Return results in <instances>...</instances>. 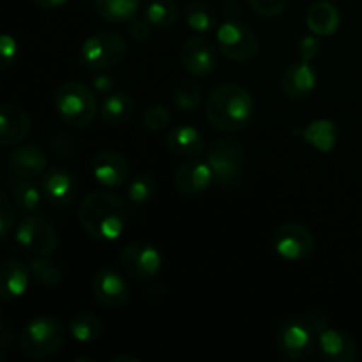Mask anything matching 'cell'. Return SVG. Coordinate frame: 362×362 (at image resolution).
<instances>
[{
    "instance_id": "6da1fadb",
    "label": "cell",
    "mask_w": 362,
    "mask_h": 362,
    "mask_svg": "<svg viewBox=\"0 0 362 362\" xmlns=\"http://www.w3.org/2000/svg\"><path fill=\"white\" fill-rule=\"evenodd\" d=\"M255 115V101L239 83H221L212 88L205 105V117L221 133H239Z\"/></svg>"
},
{
    "instance_id": "7a4b0ae2",
    "label": "cell",
    "mask_w": 362,
    "mask_h": 362,
    "mask_svg": "<svg viewBox=\"0 0 362 362\" xmlns=\"http://www.w3.org/2000/svg\"><path fill=\"white\" fill-rule=\"evenodd\" d=\"M80 225L90 237L99 240L119 239L126 228L127 209L119 197L106 191L87 194L81 204Z\"/></svg>"
},
{
    "instance_id": "3957f363",
    "label": "cell",
    "mask_w": 362,
    "mask_h": 362,
    "mask_svg": "<svg viewBox=\"0 0 362 362\" xmlns=\"http://www.w3.org/2000/svg\"><path fill=\"white\" fill-rule=\"evenodd\" d=\"M205 161L212 173V182L221 189H235L243 182L246 170V148L237 138L223 136L205 148Z\"/></svg>"
},
{
    "instance_id": "277c9868",
    "label": "cell",
    "mask_w": 362,
    "mask_h": 362,
    "mask_svg": "<svg viewBox=\"0 0 362 362\" xmlns=\"http://www.w3.org/2000/svg\"><path fill=\"white\" fill-rule=\"evenodd\" d=\"M66 329L57 318H32L20 332L21 352L30 359H46L55 356L64 345Z\"/></svg>"
},
{
    "instance_id": "5b68a950",
    "label": "cell",
    "mask_w": 362,
    "mask_h": 362,
    "mask_svg": "<svg viewBox=\"0 0 362 362\" xmlns=\"http://www.w3.org/2000/svg\"><path fill=\"white\" fill-rule=\"evenodd\" d=\"M55 108L60 119L73 127H87L98 112L95 95L80 81H66L55 92Z\"/></svg>"
},
{
    "instance_id": "8992f818",
    "label": "cell",
    "mask_w": 362,
    "mask_h": 362,
    "mask_svg": "<svg viewBox=\"0 0 362 362\" xmlns=\"http://www.w3.org/2000/svg\"><path fill=\"white\" fill-rule=\"evenodd\" d=\"M317 332L304 317L283 318L276 329V345L290 361H303L317 349Z\"/></svg>"
},
{
    "instance_id": "52a82bcc",
    "label": "cell",
    "mask_w": 362,
    "mask_h": 362,
    "mask_svg": "<svg viewBox=\"0 0 362 362\" xmlns=\"http://www.w3.org/2000/svg\"><path fill=\"white\" fill-rule=\"evenodd\" d=\"M218 48L228 60L237 64H250L260 52L257 34L246 23L228 20L218 28Z\"/></svg>"
},
{
    "instance_id": "ba28073f",
    "label": "cell",
    "mask_w": 362,
    "mask_h": 362,
    "mask_svg": "<svg viewBox=\"0 0 362 362\" xmlns=\"http://www.w3.org/2000/svg\"><path fill=\"white\" fill-rule=\"evenodd\" d=\"M126 57V41L117 32L92 34L81 46V60L88 69L105 71Z\"/></svg>"
},
{
    "instance_id": "9c48e42d",
    "label": "cell",
    "mask_w": 362,
    "mask_h": 362,
    "mask_svg": "<svg viewBox=\"0 0 362 362\" xmlns=\"http://www.w3.org/2000/svg\"><path fill=\"white\" fill-rule=\"evenodd\" d=\"M16 243L34 257H49L59 247V235L48 219L27 216L16 228Z\"/></svg>"
},
{
    "instance_id": "30bf717a",
    "label": "cell",
    "mask_w": 362,
    "mask_h": 362,
    "mask_svg": "<svg viewBox=\"0 0 362 362\" xmlns=\"http://www.w3.org/2000/svg\"><path fill=\"white\" fill-rule=\"evenodd\" d=\"M120 267L134 281H151L161 269V255L147 243H131L120 251Z\"/></svg>"
},
{
    "instance_id": "8fae6325",
    "label": "cell",
    "mask_w": 362,
    "mask_h": 362,
    "mask_svg": "<svg viewBox=\"0 0 362 362\" xmlns=\"http://www.w3.org/2000/svg\"><path fill=\"white\" fill-rule=\"evenodd\" d=\"M276 253L285 260H304L313 253L315 240L310 230L299 223H285L272 233Z\"/></svg>"
},
{
    "instance_id": "7c38bea8",
    "label": "cell",
    "mask_w": 362,
    "mask_h": 362,
    "mask_svg": "<svg viewBox=\"0 0 362 362\" xmlns=\"http://www.w3.org/2000/svg\"><path fill=\"white\" fill-rule=\"evenodd\" d=\"M180 64L193 76H209L218 66V49L207 37H189L180 48Z\"/></svg>"
},
{
    "instance_id": "4fadbf2b",
    "label": "cell",
    "mask_w": 362,
    "mask_h": 362,
    "mask_svg": "<svg viewBox=\"0 0 362 362\" xmlns=\"http://www.w3.org/2000/svg\"><path fill=\"white\" fill-rule=\"evenodd\" d=\"M48 158L46 152L39 145L27 144L20 145L7 156V173L9 179H27L34 180L41 173H45Z\"/></svg>"
},
{
    "instance_id": "5bb4252c",
    "label": "cell",
    "mask_w": 362,
    "mask_h": 362,
    "mask_svg": "<svg viewBox=\"0 0 362 362\" xmlns=\"http://www.w3.org/2000/svg\"><path fill=\"white\" fill-rule=\"evenodd\" d=\"M41 191L52 205L66 207L76 197V179L69 170L55 166V168H49L48 172L42 173Z\"/></svg>"
},
{
    "instance_id": "9a60e30c",
    "label": "cell",
    "mask_w": 362,
    "mask_h": 362,
    "mask_svg": "<svg viewBox=\"0 0 362 362\" xmlns=\"http://www.w3.org/2000/svg\"><path fill=\"white\" fill-rule=\"evenodd\" d=\"M318 356L327 362H352L357 357V343L346 331L325 329L317 338Z\"/></svg>"
},
{
    "instance_id": "2e32d148",
    "label": "cell",
    "mask_w": 362,
    "mask_h": 362,
    "mask_svg": "<svg viewBox=\"0 0 362 362\" xmlns=\"http://www.w3.org/2000/svg\"><path fill=\"white\" fill-rule=\"evenodd\" d=\"M129 166L127 159L117 151H101L92 159V175L106 187H119L126 182Z\"/></svg>"
},
{
    "instance_id": "e0dca14e",
    "label": "cell",
    "mask_w": 362,
    "mask_h": 362,
    "mask_svg": "<svg viewBox=\"0 0 362 362\" xmlns=\"http://www.w3.org/2000/svg\"><path fill=\"white\" fill-rule=\"evenodd\" d=\"M317 85V74L310 62H293L285 69L281 78V90L292 101H303L310 98Z\"/></svg>"
},
{
    "instance_id": "ac0fdd59",
    "label": "cell",
    "mask_w": 362,
    "mask_h": 362,
    "mask_svg": "<svg viewBox=\"0 0 362 362\" xmlns=\"http://www.w3.org/2000/svg\"><path fill=\"white\" fill-rule=\"evenodd\" d=\"M92 293L95 300L105 308H119L127 300V283L119 272L112 269H103L94 276Z\"/></svg>"
},
{
    "instance_id": "d6986e66",
    "label": "cell",
    "mask_w": 362,
    "mask_h": 362,
    "mask_svg": "<svg viewBox=\"0 0 362 362\" xmlns=\"http://www.w3.org/2000/svg\"><path fill=\"white\" fill-rule=\"evenodd\" d=\"M32 120L25 110L14 105H0V147L20 144L30 134Z\"/></svg>"
},
{
    "instance_id": "ffe728a7",
    "label": "cell",
    "mask_w": 362,
    "mask_h": 362,
    "mask_svg": "<svg viewBox=\"0 0 362 362\" xmlns=\"http://www.w3.org/2000/svg\"><path fill=\"white\" fill-rule=\"evenodd\" d=\"M173 180H175V186L179 187L180 193L194 197V194H202L204 191H207V187L212 182V173L207 161L189 159V161L179 165Z\"/></svg>"
},
{
    "instance_id": "44dd1931",
    "label": "cell",
    "mask_w": 362,
    "mask_h": 362,
    "mask_svg": "<svg viewBox=\"0 0 362 362\" xmlns=\"http://www.w3.org/2000/svg\"><path fill=\"white\" fill-rule=\"evenodd\" d=\"M30 283V269L16 258L0 262V300H14L23 296Z\"/></svg>"
},
{
    "instance_id": "7402d4cb",
    "label": "cell",
    "mask_w": 362,
    "mask_h": 362,
    "mask_svg": "<svg viewBox=\"0 0 362 362\" xmlns=\"http://www.w3.org/2000/svg\"><path fill=\"white\" fill-rule=\"evenodd\" d=\"M166 147L179 158H197L205 152V138L197 127L175 126L166 136Z\"/></svg>"
},
{
    "instance_id": "603a6c76",
    "label": "cell",
    "mask_w": 362,
    "mask_h": 362,
    "mask_svg": "<svg viewBox=\"0 0 362 362\" xmlns=\"http://www.w3.org/2000/svg\"><path fill=\"white\" fill-rule=\"evenodd\" d=\"M339 11L325 0L313 2L306 13L308 28L317 35H332L339 28Z\"/></svg>"
},
{
    "instance_id": "cb8c5ba5",
    "label": "cell",
    "mask_w": 362,
    "mask_h": 362,
    "mask_svg": "<svg viewBox=\"0 0 362 362\" xmlns=\"http://www.w3.org/2000/svg\"><path fill=\"white\" fill-rule=\"evenodd\" d=\"M134 113V101L126 92H113L105 99L101 106V119L108 126L126 124Z\"/></svg>"
},
{
    "instance_id": "d4e9b609",
    "label": "cell",
    "mask_w": 362,
    "mask_h": 362,
    "mask_svg": "<svg viewBox=\"0 0 362 362\" xmlns=\"http://www.w3.org/2000/svg\"><path fill=\"white\" fill-rule=\"evenodd\" d=\"M95 11L101 18L112 23H124L136 16L140 0H95Z\"/></svg>"
},
{
    "instance_id": "484cf974",
    "label": "cell",
    "mask_w": 362,
    "mask_h": 362,
    "mask_svg": "<svg viewBox=\"0 0 362 362\" xmlns=\"http://www.w3.org/2000/svg\"><path fill=\"white\" fill-rule=\"evenodd\" d=\"M338 126H336L332 120H315L313 124H310L306 131H304V136H306L308 144L313 145L315 148H318L320 152H329L334 148L336 141H338Z\"/></svg>"
},
{
    "instance_id": "4316f807",
    "label": "cell",
    "mask_w": 362,
    "mask_h": 362,
    "mask_svg": "<svg viewBox=\"0 0 362 362\" xmlns=\"http://www.w3.org/2000/svg\"><path fill=\"white\" fill-rule=\"evenodd\" d=\"M11 193H13L14 205L21 212H34L41 204L42 191L32 180L27 179H9Z\"/></svg>"
},
{
    "instance_id": "83f0119b",
    "label": "cell",
    "mask_w": 362,
    "mask_h": 362,
    "mask_svg": "<svg viewBox=\"0 0 362 362\" xmlns=\"http://www.w3.org/2000/svg\"><path fill=\"white\" fill-rule=\"evenodd\" d=\"M69 332L76 341L92 343L101 338L103 322L92 313H80L69 322Z\"/></svg>"
},
{
    "instance_id": "f1b7e54d",
    "label": "cell",
    "mask_w": 362,
    "mask_h": 362,
    "mask_svg": "<svg viewBox=\"0 0 362 362\" xmlns=\"http://www.w3.org/2000/svg\"><path fill=\"white\" fill-rule=\"evenodd\" d=\"M156 194V180L148 173L136 175L127 184V205L133 211H138L144 205H147Z\"/></svg>"
},
{
    "instance_id": "f546056e",
    "label": "cell",
    "mask_w": 362,
    "mask_h": 362,
    "mask_svg": "<svg viewBox=\"0 0 362 362\" xmlns=\"http://www.w3.org/2000/svg\"><path fill=\"white\" fill-rule=\"evenodd\" d=\"M179 6L173 0H154L145 9V18L152 27L168 28L179 20Z\"/></svg>"
},
{
    "instance_id": "4dcf8cb0",
    "label": "cell",
    "mask_w": 362,
    "mask_h": 362,
    "mask_svg": "<svg viewBox=\"0 0 362 362\" xmlns=\"http://www.w3.org/2000/svg\"><path fill=\"white\" fill-rule=\"evenodd\" d=\"M184 20L187 27L194 32H211L216 27V13L209 4L191 2L184 11Z\"/></svg>"
},
{
    "instance_id": "1f68e13d",
    "label": "cell",
    "mask_w": 362,
    "mask_h": 362,
    "mask_svg": "<svg viewBox=\"0 0 362 362\" xmlns=\"http://www.w3.org/2000/svg\"><path fill=\"white\" fill-rule=\"evenodd\" d=\"M30 274L34 276L39 285L45 286H55L62 281V271L59 269V265L46 257H37L30 262Z\"/></svg>"
},
{
    "instance_id": "d6a6232c",
    "label": "cell",
    "mask_w": 362,
    "mask_h": 362,
    "mask_svg": "<svg viewBox=\"0 0 362 362\" xmlns=\"http://www.w3.org/2000/svg\"><path fill=\"white\" fill-rule=\"evenodd\" d=\"M173 101H175L177 108L182 112H193L194 108H198L202 101V90L197 81L187 80L180 83L173 94Z\"/></svg>"
},
{
    "instance_id": "836d02e7",
    "label": "cell",
    "mask_w": 362,
    "mask_h": 362,
    "mask_svg": "<svg viewBox=\"0 0 362 362\" xmlns=\"http://www.w3.org/2000/svg\"><path fill=\"white\" fill-rule=\"evenodd\" d=\"M170 122V112L163 105H152L144 113V126L148 131H163Z\"/></svg>"
},
{
    "instance_id": "e575fe53",
    "label": "cell",
    "mask_w": 362,
    "mask_h": 362,
    "mask_svg": "<svg viewBox=\"0 0 362 362\" xmlns=\"http://www.w3.org/2000/svg\"><path fill=\"white\" fill-rule=\"evenodd\" d=\"M16 225V212L9 198L0 191V239H6Z\"/></svg>"
},
{
    "instance_id": "d590c367",
    "label": "cell",
    "mask_w": 362,
    "mask_h": 362,
    "mask_svg": "<svg viewBox=\"0 0 362 362\" xmlns=\"http://www.w3.org/2000/svg\"><path fill=\"white\" fill-rule=\"evenodd\" d=\"M18 59V42L13 35L0 34V71L9 69Z\"/></svg>"
},
{
    "instance_id": "8d00e7d4",
    "label": "cell",
    "mask_w": 362,
    "mask_h": 362,
    "mask_svg": "<svg viewBox=\"0 0 362 362\" xmlns=\"http://www.w3.org/2000/svg\"><path fill=\"white\" fill-rule=\"evenodd\" d=\"M247 4L253 7L255 13L267 18L279 16L286 7V0H247Z\"/></svg>"
},
{
    "instance_id": "74e56055",
    "label": "cell",
    "mask_w": 362,
    "mask_h": 362,
    "mask_svg": "<svg viewBox=\"0 0 362 362\" xmlns=\"http://www.w3.org/2000/svg\"><path fill=\"white\" fill-rule=\"evenodd\" d=\"M127 34L133 37L134 41L145 42L151 39L152 34V25L148 23L147 18H131L129 25H127Z\"/></svg>"
},
{
    "instance_id": "f35d334b",
    "label": "cell",
    "mask_w": 362,
    "mask_h": 362,
    "mask_svg": "<svg viewBox=\"0 0 362 362\" xmlns=\"http://www.w3.org/2000/svg\"><path fill=\"white\" fill-rule=\"evenodd\" d=\"M320 39H318V35H306V37L300 39L299 42V57L300 60H304V62H311V60L315 59V57H318V53H320Z\"/></svg>"
},
{
    "instance_id": "ab89813d",
    "label": "cell",
    "mask_w": 362,
    "mask_h": 362,
    "mask_svg": "<svg viewBox=\"0 0 362 362\" xmlns=\"http://www.w3.org/2000/svg\"><path fill=\"white\" fill-rule=\"evenodd\" d=\"M303 317L306 318V322L311 325V329L317 332V336H320V332L327 329V318H325V315L322 313L320 310H310L306 311Z\"/></svg>"
},
{
    "instance_id": "60d3db41",
    "label": "cell",
    "mask_w": 362,
    "mask_h": 362,
    "mask_svg": "<svg viewBox=\"0 0 362 362\" xmlns=\"http://www.w3.org/2000/svg\"><path fill=\"white\" fill-rule=\"evenodd\" d=\"M94 88L98 92H110L113 88V78L108 74H98L94 78Z\"/></svg>"
},
{
    "instance_id": "b9f144b4",
    "label": "cell",
    "mask_w": 362,
    "mask_h": 362,
    "mask_svg": "<svg viewBox=\"0 0 362 362\" xmlns=\"http://www.w3.org/2000/svg\"><path fill=\"white\" fill-rule=\"evenodd\" d=\"M221 9H223V13L228 14V16H237V14L240 13L239 0H223Z\"/></svg>"
},
{
    "instance_id": "7bdbcfd3",
    "label": "cell",
    "mask_w": 362,
    "mask_h": 362,
    "mask_svg": "<svg viewBox=\"0 0 362 362\" xmlns=\"http://www.w3.org/2000/svg\"><path fill=\"white\" fill-rule=\"evenodd\" d=\"M34 2L42 9H57V7H62L67 0H34Z\"/></svg>"
},
{
    "instance_id": "ee69618b",
    "label": "cell",
    "mask_w": 362,
    "mask_h": 362,
    "mask_svg": "<svg viewBox=\"0 0 362 362\" xmlns=\"http://www.w3.org/2000/svg\"><path fill=\"white\" fill-rule=\"evenodd\" d=\"M122 361H131V362H138L136 357H129V356H119L113 357V362H122Z\"/></svg>"
},
{
    "instance_id": "f6af8a7d",
    "label": "cell",
    "mask_w": 362,
    "mask_h": 362,
    "mask_svg": "<svg viewBox=\"0 0 362 362\" xmlns=\"http://www.w3.org/2000/svg\"><path fill=\"white\" fill-rule=\"evenodd\" d=\"M2 331H4V311L2 308H0V334H2Z\"/></svg>"
},
{
    "instance_id": "bcb514c9",
    "label": "cell",
    "mask_w": 362,
    "mask_h": 362,
    "mask_svg": "<svg viewBox=\"0 0 362 362\" xmlns=\"http://www.w3.org/2000/svg\"><path fill=\"white\" fill-rule=\"evenodd\" d=\"M4 359H6V357H4V349H2V345H0V362H2Z\"/></svg>"
}]
</instances>
